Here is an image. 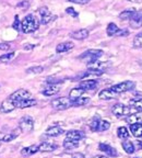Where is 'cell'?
Instances as JSON below:
<instances>
[{
	"mask_svg": "<svg viewBox=\"0 0 142 158\" xmlns=\"http://www.w3.org/2000/svg\"><path fill=\"white\" fill-rule=\"evenodd\" d=\"M39 27V21L33 15H29L22 20L21 22V30L24 33L35 32Z\"/></svg>",
	"mask_w": 142,
	"mask_h": 158,
	"instance_id": "6da1fadb",
	"label": "cell"
},
{
	"mask_svg": "<svg viewBox=\"0 0 142 158\" xmlns=\"http://www.w3.org/2000/svg\"><path fill=\"white\" fill-rule=\"evenodd\" d=\"M50 106L54 109H56V110L61 111V110H67L68 108L72 106V102H71L69 97H60V98L54 99L50 102Z\"/></svg>",
	"mask_w": 142,
	"mask_h": 158,
	"instance_id": "7a4b0ae2",
	"label": "cell"
},
{
	"mask_svg": "<svg viewBox=\"0 0 142 158\" xmlns=\"http://www.w3.org/2000/svg\"><path fill=\"white\" fill-rule=\"evenodd\" d=\"M8 98L11 100L12 102H14L15 106H17V103L20 101H22V100H25V99H30L32 98V94L29 90L26 89H18L17 91H14L12 94H10Z\"/></svg>",
	"mask_w": 142,
	"mask_h": 158,
	"instance_id": "3957f363",
	"label": "cell"
},
{
	"mask_svg": "<svg viewBox=\"0 0 142 158\" xmlns=\"http://www.w3.org/2000/svg\"><path fill=\"white\" fill-rule=\"evenodd\" d=\"M102 55H103V51H101V49H89V51L84 52L79 58L83 59V60H85V62L89 64V63L97 60Z\"/></svg>",
	"mask_w": 142,
	"mask_h": 158,
	"instance_id": "277c9868",
	"label": "cell"
},
{
	"mask_svg": "<svg viewBox=\"0 0 142 158\" xmlns=\"http://www.w3.org/2000/svg\"><path fill=\"white\" fill-rule=\"evenodd\" d=\"M135 86H136V84L133 81L127 80V81H123L117 85H114V86L110 87V89H112L114 92H116L117 94H124V92L129 91V90H132V89L135 88Z\"/></svg>",
	"mask_w": 142,
	"mask_h": 158,
	"instance_id": "5b68a950",
	"label": "cell"
},
{
	"mask_svg": "<svg viewBox=\"0 0 142 158\" xmlns=\"http://www.w3.org/2000/svg\"><path fill=\"white\" fill-rule=\"evenodd\" d=\"M19 127H20V130L22 132H24V133L32 132L33 128H34V120L29 115L23 116V118L20 120Z\"/></svg>",
	"mask_w": 142,
	"mask_h": 158,
	"instance_id": "8992f818",
	"label": "cell"
},
{
	"mask_svg": "<svg viewBox=\"0 0 142 158\" xmlns=\"http://www.w3.org/2000/svg\"><path fill=\"white\" fill-rule=\"evenodd\" d=\"M112 112H113L114 115L116 116H124L127 115V114L130 113V108L123 103H116L115 106L112 108Z\"/></svg>",
	"mask_w": 142,
	"mask_h": 158,
	"instance_id": "52a82bcc",
	"label": "cell"
},
{
	"mask_svg": "<svg viewBox=\"0 0 142 158\" xmlns=\"http://www.w3.org/2000/svg\"><path fill=\"white\" fill-rule=\"evenodd\" d=\"M39 15H41V22L43 24H48L49 22H52L53 20H55L57 18L55 15H53L48 10V8L46 7H42L39 9Z\"/></svg>",
	"mask_w": 142,
	"mask_h": 158,
	"instance_id": "ba28073f",
	"label": "cell"
},
{
	"mask_svg": "<svg viewBox=\"0 0 142 158\" xmlns=\"http://www.w3.org/2000/svg\"><path fill=\"white\" fill-rule=\"evenodd\" d=\"M15 109H17V106H15L14 102H12L9 98H7L6 100H3L1 106H0V113H10Z\"/></svg>",
	"mask_w": 142,
	"mask_h": 158,
	"instance_id": "9c48e42d",
	"label": "cell"
},
{
	"mask_svg": "<svg viewBox=\"0 0 142 158\" xmlns=\"http://www.w3.org/2000/svg\"><path fill=\"white\" fill-rule=\"evenodd\" d=\"M130 25L133 29H139L142 27V11H136L129 20Z\"/></svg>",
	"mask_w": 142,
	"mask_h": 158,
	"instance_id": "30bf717a",
	"label": "cell"
},
{
	"mask_svg": "<svg viewBox=\"0 0 142 158\" xmlns=\"http://www.w3.org/2000/svg\"><path fill=\"white\" fill-rule=\"evenodd\" d=\"M59 91H60V84L48 85V86L43 90V94L47 97H50V96H54V94H58Z\"/></svg>",
	"mask_w": 142,
	"mask_h": 158,
	"instance_id": "8fae6325",
	"label": "cell"
},
{
	"mask_svg": "<svg viewBox=\"0 0 142 158\" xmlns=\"http://www.w3.org/2000/svg\"><path fill=\"white\" fill-rule=\"evenodd\" d=\"M98 148H100V151H102L103 153L107 154V155L110 156V157H116V156L118 155L117 151H116L115 148L112 147V146L108 145V144H104V143L98 144Z\"/></svg>",
	"mask_w": 142,
	"mask_h": 158,
	"instance_id": "7c38bea8",
	"label": "cell"
},
{
	"mask_svg": "<svg viewBox=\"0 0 142 158\" xmlns=\"http://www.w3.org/2000/svg\"><path fill=\"white\" fill-rule=\"evenodd\" d=\"M118 94L116 92H114L112 89H103L102 91L98 94V98L101 100H112V99H115Z\"/></svg>",
	"mask_w": 142,
	"mask_h": 158,
	"instance_id": "4fadbf2b",
	"label": "cell"
},
{
	"mask_svg": "<svg viewBox=\"0 0 142 158\" xmlns=\"http://www.w3.org/2000/svg\"><path fill=\"white\" fill-rule=\"evenodd\" d=\"M97 86V81L94 79H85L83 81L80 82V88H82L83 90H94Z\"/></svg>",
	"mask_w": 142,
	"mask_h": 158,
	"instance_id": "5bb4252c",
	"label": "cell"
},
{
	"mask_svg": "<svg viewBox=\"0 0 142 158\" xmlns=\"http://www.w3.org/2000/svg\"><path fill=\"white\" fill-rule=\"evenodd\" d=\"M84 137V133L78 130H71V131L67 132L66 138L68 139H72V141H80Z\"/></svg>",
	"mask_w": 142,
	"mask_h": 158,
	"instance_id": "9a60e30c",
	"label": "cell"
},
{
	"mask_svg": "<svg viewBox=\"0 0 142 158\" xmlns=\"http://www.w3.org/2000/svg\"><path fill=\"white\" fill-rule=\"evenodd\" d=\"M64 133V130L61 127H59V126L55 125V126H50L46 130V135L47 136H50V137H56V136L61 135Z\"/></svg>",
	"mask_w": 142,
	"mask_h": 158,
	"instance_id": "2e32d148",
	"label": "cell"
},
{
	"mask_svg": "<svg viewBox=\"0 0 142 158\" xmlns=\"http://www.w3.org/2000/svg\"><path fill=\"white\" fill-rule=\"evenodd\" d=\"M38 151V145H31V146H27V147L22 148V151H21V155L25 156V157H29V156H32L34 154H36Z\"/></svg>",
	"mask_w": 142,
	"mask_h": 158,
	"instance_id": "e0dca14e",
	"label": "cell"
},
{
	"mask_svg": "<svg viewBox=\"0 0 142 158\" xmlns=\"http://www.w3.org/2000/svg\"><path fill=\"white\" fill-rule=\"evenodd\" d=\"M108 66V63L106 62H100V60H95V62H92V63H89L88 67L89 69H96V70H103Z\"/></svg>",
	"mask_w": 142,
	"mask_h": 158,
	"instance_id": "ac0fdd59",
	"label": "cell"
},
{
	"mask_svg": "<svg viewBox=\"0 0 142 158\" xmlns=\"http://www.w3.org/2000/svg\"><path fill=\"white\" fill-rule=\"evenodd\" d=\"M21 130H20V127H17L15 130H13L12 133H8V134H5V135L2 136V138H1V141L5 142V143H8V142H11L13 141L14 138H17L18 136H19V134L21 133Z\"/></svg>",
	"mask_w": 142,
	"mask_h": 158,
	"instance_id": "d6986e66",
	"label": "cell"
},
{
	"mask_svg": "<svg viewBox=\"0 0 142 158\" xmlns=\"http://www.w3.org/2000/svg\"><path fill=\"white\" fill-rule=\"evenodd\" d=\"M70 36L74 40H84L89 36V31L86 29H81L78 31H74L70 34Z\"/></svg>",
	"mask_w": 142,
	"mask_h": 158,
	"instance_id": "ffe728a7",
	"label": "cell"
},
{
	"mask_svg": "<svg viewBox=\"0 0 142 158\" xmlns=\"http://www.w3.org/2000/svg\"><path fill=\"white\" fill-rule=\"evenodd\" d=\"M126 121H127V123H129L130 125H131V124H136V123H142V112L130 114L129 116H127Z\"/></svg>",
	"mask_w": 142,
	"mask_h": 158,
	"instance_id": "44dd1931",
	"label": "cell"
},
{
	"mask_svg": "<svg viewBox=\"0 0 142 158\" xmlns=\"http://www.w3.org/2000/svg\"><path fill=\"white\" fill-rule=\"evenodd\" d=\"M37 103V101L35 99L30 98V99H25V100H22L17 103V108L19 109H25V108H31V106H35Z\"/></svg>",
	"mask_w": 142,
	"mask_h": 158,
	"instance_id": "7402d4cb",
	"label": "cell"
},
{
	"mask_svg": "<svg viewBox=\"0 0 142 158\" xmlns=\"http://www.w3.org/2000/svg\"><path fill=\"white\" fill-rule=\"evenodd\" d=\"M73 47H74V44L72 42L60 43V44L57 45L56 52L57 53H65V52H68V51H70V49H72Z\"/></svg>",
	"mask_w": 142,
	"mask_h": 158,
	"instance_id": "603a6c76",
	"label": "cell"
},
{
	"mask_svg": "<svg viewBox=\"0 0 142 158\" xmlns=\"http://www.w3.org/2000/svg\"><path fill=\"white\" fill-rule=\"evenodd\" d=\"M57 148V145L52 143H48V142H43L42 144L38 145V151L42 152V153H46V152H53Z\"/></svg>",
	"mask_w": 142,
	"mask_h": 158,
	"instance_id": "cb8c5ba5",
	"label": "cell"
},
{
	"mask_svg": "<svg viewBox=\"0 0 142 158\" xmlns=\"http://www.w3.org/2000/svg\"><path fill=\"white\" fill-rule=\"evenodd\" d=\"M130 132L132 133L135 137H142V124L141 123H136L130 125Z\"/></svg>",
	"mask_w": 142,
	"mask_h": 158,
	"instance_id": "d4e9b609",
	"label": "cell"
},
{
	"mask_svg": "<svg viewBox=\"0 0 142 158\" xmlns=\"http://www.w3.org/2000/svg\"><path fill=\"white\" fill-rule=\"evenodd\" d=\"M85 92V90H83L82 88H73L71 89V91L69 92V98H70L71 101H73V100H76V99H78L79 97H82L83 96V94Z\"/></svg>",
	"mask_w": 142,
	"mask_h": 158,
	"instance_id": "484cf974",
	"label": "cell"
},
{
	"mask_svg": "<svg viewBox=\"0 0 142 158\" xmlns=\"http://www.w3.org/2000/svg\"><path fill=\"white\" fill-rule=\"evenodd\" d=\"M121 146H123V148L125 149V152L127 154H133L135 153V145H133V143L131 141H129V139H126V141H124L123 143H121Z\"/></svg>",
	"mask_w": 142,
	"mask_h": 158,
	"instance_id": "4316f807",
	"label": "cell"
},
{
	"mask_svg": "<svg viewBox=\"0 0 142 158\" xmlns=\"http://www.w3.org/2000/svg\"><path fill=\"white\" fill-rule=\"evenodd\" d=\"M72 102V106H85L90 102V98L89 97H79L78 99L73 100Z\"/></svg>",
	"mask_w": 142,
	"mask_h": 158,
	"instance_id": "83f0119b",
	"label": "cell"
},
{
	"mask_svg": "<svg viewBox=\"0 0 142 158\" xmlns=\"http://www.w3.org/2000/svg\"><path fill=\"white\" fill-rule=\"evenodd\" d=\"M79 146V141H72V139H68L66 138V141L64 142V147L67 151H71V149H74Z\"/></svg>",
	"mask_w": 142,
	"mask_h": 158,
	"instance_id": "f1b7e54d",
	"label": "cell"
},
{
	"mask_svg": "<svg viewBox=\"0 0 142 158\" xmlns=\"http://www.w3.org/2000/svg\"><path fill=\"white\" fill-rule=\"evenodd\" d=\"M118 32H119V27H118L115 23H109V24L107 25V29H106V33H107V35L113 36V35L117 34Z\"/></svg>",
	"mask_w": 142,
	"mask_h": 158,
	"instance_id": "f546056e",
	"label": "cell"
},
{
	"mask_svg": "<svg viewBox=\"0 0 142 158\" xmlns=\"http://www.w3.org/2000/svg\"><path fill=\"white\" fill-rule=\"evenodd\" d=\"M129 104L130 106H132L135 109L139 110V111H142V98H133L131 99L129 101Z\"/></svg>",
	"mask_w": 142,
	"mask_h": 158,
	"instance_id": "4dcf8cb0",
	"label": "cell"
},
{
	"mask_svg": "<svg viewBox=\"0 0 142 158\" xmlns=\"http://www.w3.org/2000/svg\"><path fill=\"white\" fill-rule=\"evenodd\" d=\"M117 135L119 138H123V139H127L129 137V131L127 130V127L125 126H120L117 130Z\"/></svg>",
	"mask_w": 142,
	"mask_h": 158,
	"instance_id": "1f68e13d",
	"label": "cell"
},
{
	"mask_svg": "<svg viewBox=\"0 0 142 158\" xmlns=\"http://www.w3.org/2000/svg\"><path fill=\"white\" fill-rule=\"evenodd\" d=\"M135 12H136L135 9H127V10H125V11H123V12L120 13L119 18L121 20H130V18L132 17Z\"/></svg>",
	"mask_w": 142,
	"mask_h": 158,
	"instance_id": "d6a6232c",
	"label": "cell"
},
{
	"mask_svg": "<svg viewBox=\"0 0 142 158\" xmlns=\"http://www.w3.org/2000/svg\"><path fill=\"white\" fill-rule=\"evenodd\" d=\"M110 127V123L106 120H101L100 123H98V128L97 132H105L107 131L108 128Z\"/></svg>",
	"mask_w": 142,
	"mask_h": 158,
	"instance_id": "836d02e7",
	"label": "cell"
},
{
	"mask_svg": "<svg viewBox=\"0 0 142 158\" xmlns=\"http://www.w3.org/2000/svg\"><path fill=\"white\" fill-rule=\"evenodd\" d=\"M133 47L135 48H142V32L138 33L133 39Z\"/></svg>",
	"mask_w": 142,
	"mask_h": 158,
	"instance_id": "e575fe53",
	"label": "cell"
},
{
	"mask_svg": "<svg viewBox=\"0 0 142 158\" xmlns=\"http://www.w3.org/2000/svg\"><path fill=\"white\" fill-rule=\"evenodd\" d=\"M14 55H15L14 52H12V53H6V54H3V55H1V56H0V62H2V63L11 62V59H13Z\"/></svg>",
	"mask_w": 142,
	"mask_h": 158,
	"instance_id": "d590c367",
	"label": "cell"
},
{
	"mask_svg": "<svg viewBox=\"0 0 142 158\" xmlns=\"http://www.w3.org/2000/svg\"><path fill=\"white\" fill-rule=\"evenodd\" d=\"M100 121H101V118H98V116H95V118H92V121H91V123H90V128H91V131L97 132L98 123H100Z\"/></svg>",
	"mask_w": 142,
	"mask_h": 158,
	"instance_id": "8d00e7d4",
	"label": "cell"
},
{
	"mask_svg": "<svg viewBox=\"0 0 142 158\" xmlns=\"http://www.w3.org/2000/svg\"><path fill=\"white\" fill-rule=\"evenodd\" d=\"M43 70H44V67L34 66V67H31V68H27L26 73L27 74H41V73H43Z\"/></svg>",
	"mask_w": 142,
	"mask_h": 158,
	"instance_id": "74e56055",
	"label": "cell"
},
{
	"mask_svg": "<svg viewBox=\"0 0 142 158\" xmlns=\"http://www.w3.org/2000/svg\"><path fill=\"white\" fill-rule=\"evenodd\" d=\"M12 27L14 30H17V31H20V30H21V22H20V20H19V15H15Z\"/></svg>",
	"mask_w": 142,
	"mask_h": 158,
	"instance_id": "f35d334b",
	"label": "cell"
},
{
	"mask_svg": "<svg viewBox=\"0 0 142 158\" xmlns=\"http://www.w3.org/2000/svg\"><path fill=\"white\" fill-rule=\"evenodd\" d=\"M66 12L68 13L69 15H71V17H73V18H77L79 15V13L77 12V11L73 9V8H71V7L67 8V9H66Z\"/></svg>",
	"mask_w": 142,
	"mask_h": 158,
	"instance_id": "ab89813d",
	"label": "cell"
},
{
	"mask_svg": "<svg viewBox=\"0 0 142 158\" xmlns=\"http://www.w3.org/2000/svg\"><path fill=\"white\" fill-rule=\"evenodd\" d=\"M10 48V45L8 43H0V49L1 51H8Z\"/></svg>",
	"mask_w": 142,
	"mask_h": 158,
	"instance_id": "60d3db41",
	"label": "cell"
},
{
	"mask_svg": "<svg viewBox=\"0 0 142 158\" xmlns=\"http://www.w3.org/2000/svg\"><path fill=\"white\" fill-rule=\"evenodd\" d=\"M119 36H126V35L129 34V31L128 30H119V32L117 33Z\"/></svg>",
	"mask_w": 142,
	"mask_h": 158,
	"instance_id": "b9f144b4",
	"label": "cell"
},
{
	"mask_svg": "<svg viewBox=\"0 0 142 158\" xmlns=\"http://www.w3.org/2000/svg\"><path fill=\"white\" fill-rule=\"evenodd\" d=\"M18 7H22V8H24V10H25L27 7H29V1H23V2H20L19 5H18Z\"/></svg>",
	"mask_w": 142,
	"mask_h": 158,
	"instance_id": "7bdbcfd3",
	"label": "cell"
},
{
	"mask_svg": "<svg viewBox=\"0 0 142 158\" xmlns=\"http://www.w3.org/2000/svg\"><path fill=\"white\" fill-rule=\"evenodd\" d=\"M71 158H85V156H84L82 153H76V154L72 155V157Z\"/></svg>",
	"mask_w": 142,
	"mask_h": 158,
	"instance_id": "ee69618b",
	"label": "cell"
},
{
	"mask_svg": "<svg viewBox=\"0 0 142 158\" xmlns=\"http://www.w3.org/2000/svg\"><path fill=\"white\" fill-rule=\"evenodd\" d=\"M68 1H70V2H74V3H85L88 2V0H68Z\"/></svg>",
	"mask_w": 142,
	"mask_h": 158,
	"instance_id": "f6af8a7d",
	"label": "cell"
},
{
	"mask_svg": "<svg viewBox=\"0 0 142 158\" xmlns=\"http://www.w3.org/2000/svg\"><path fill=\"white\" fill-rule=\"evenodd\" d=\"M34 48V45H25L24 46V49H26V51H29V49H33Z\"/></svg>",
	"mask_w": 142,
	"mask_h": 158,
	"instance_id": "bcb514c9",
	"label": "cell"
},
{
	"mask_svg": "<svg viewBox=\"0 0 142 158\" xmlns=\"http://www.w3.org/2000/svg\"><path fill=\"white\" fill-rule=\"evenodd\" d=\"M128 1H131V2H137V3L142 2V0H128Z\"/></svg>",
	"mask_w": 142,
	"mask_h": 158,
	"instance_id": "7dc6e473",
	"label": "cell"
},
{
	"mask_svg": "<svg viewBox=\"0 0 142 158\" xmlns=\"http://www.w3.org/2000/svg\"><path fill=\"white\" fill-rule=\"evenodd\" d=\"M94 158H108V157H106V156H95Z\"/></svg>",
	"mask_w": 142,
	"mask_h": 158,
	"instance_id": "c3c4849f",
	"label": "cell"
},
{
	"mask_svg": "<svg viewBox=\"0 0 142 158\" xmlns=\"http://www.w3.org/2000/svg\"><path fill=\"white\" fill-rule=\"evenodd\" d=\"M140 145H141V147H142V141H141V142H140Z\"/></svg>",
	"mask_w": 142,
	"mask_h": 158,
	"instance_id": "681fc988",
	"label": "cell"
},
{
	"mask_svg": "<svg viewBox=\"0 0 142 158\" xmlns=\"http://www.w3.org/2000/svg\"><path fill=\"white\" fill-rule=\"evenodd\" d=\"M135 158H140V157H135Z\"/></svg>",
	"mask_w": 142,
	"mask_h": 158,
	"instance_id": "f907efd6",
	"label": "cell"
}]
</instances>
